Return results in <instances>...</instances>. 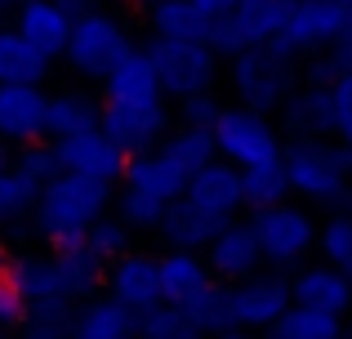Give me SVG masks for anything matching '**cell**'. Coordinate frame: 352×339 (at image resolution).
I'll use <instances>...</instances> for the list:
<instances>
[{
  "instance_id": "6da1fadb",
  "label": "cell",
  "mask_w": 352,
  "mask_h": 339,
  "mask_svg": "<svg viewBox=\"0 0 352 339\" xmlns=\"http://www.w3.org/2000/svg\"><path fill=\"white\" fill-rule=\"evenodd\" d=\"M107 206H112V183L58 170L36 192L32 219H36V232L50 241V250H76L85 228L94 223L98 215H107Z\"/></svg>"
},
{
  "instance_id": "7a4b0ae2",
  "label": "cell",
  "mask_w": 352,
  "mask_h": 339,
  "mask_svg": "<svg viewBox=\"0 0 352 339\" xmlns=\"http://www.w3.org/2000/svg\"><path fill=\"white\" fill-rule=\"evenodd\" d=\"M98 263L85 250H54L41 259H14V277L27 304H76L80 295H89L98 281Z\"/></svg>"
},
{
  "instance_id": "3957f363",
  "label": "cell",
  "mask_w": 352,
  "mask_h": 339,
  "mask_svg": "<svg viewBox=\"0 0 352 339\" xmlns=\"http://www.w3.org/2000/svg\"><path fill=\"white\" fill-rule=\"evenodd\" d=\"M285 183L294 197L317 201V206H344L352 201V174L339 166L335 143L326 139H294L290 148H281Z\"/></svg>"
},
{
  "instance_id": "277c9868",
  "label": "cell",
  "mask_w": 352,
  "mask_h": 339,
  "mask_svg": "<svg viewBox=\"0 0 352 339\" xmlns=\"http://www.w3.org/2000/svg\"><path fill=\"white\" fill-rule=\"evenodd\" d=\"M147 63L156 72V85L165 98H188L214 85L219 76V54L206 41H188V36H156L147 45Z\"/></svg>"
},
{
  "instance_id": "5b68a950",
  "label": "cell",
  "mask_w": 352,
  "mask_h": 339,
  "mask_svg": "<svg viewBox=\"0 0 352 339\" xmlns=\"http://www.w3.org/2000/svg\"><path fill=\"white\" fill-rule=\"evenodd\" d=\"M129 50H134V41H129L125 23L112 18V14H103V9H89V14L72 18V32H67V45H63V58H67V67L76 72V76L103 80Z\"/></svg>"
},
{
  "instance_id": "8992f818",
  "label": "cell",
  "mask_w": 352,
  "mask_h": 339,
  "mask_svg": "<svg viewBox=\"0 0 352 339\" xmlns=\"http://www.w3.org/2000/svg\"><path fill=\"white\" fill-rule=\"evenodd\" d=\"M210 139H214V157H223L236 170L281 161V134L267 121V112H254V107H219Z\"/></svg>"
},
{
  "instance_id": "52a82bcc",
  "label": "cell",
  "mask_w": 352,
  "mask_h": 339,
  "mask_svg": "<svg viewBox=\"0 0 352 339\" xmlns=\"http://www.w3.org/2000/svg\"><path fill=\"white\" fill-rule=\"evenodd\" d=\"M232 67H228V80H232L241 107H254V112H276L281 98L294 89V63L290 54L272 50V45H254V50L228 54Z\"/></svg>"
},
{
  "instance_id": "ba28073f",
  "label": "cell",
  "mask_w": 352,
  "mask_h": 339,
  "mask_svg": "<svg viewBox=\"0 0 352 339\" xmlns=\"http://www.w3.org/2000/svg\"><path fill=\"white\" fill-rule=\"evenodd\" d=\"M285 14H290V0H236L228 14L206 23V45L214 54H241L267 45L281 32Z\"/></svg>"
},
{
  "instance_id": "9c48e42d",
  "label": "cell",
  "mask_w": 352,
  "mask_h": 339,
  "mask_svg": "<svg viewBox=\"0 0 352 339\" xmlns=\"http://www.w3.org/2000/svg\"><path fill=\"white\" fill-rule=\"evenodd\" d=\"M250 228H254V241H258L263 263H272V268H290V263H299L303 254L312 250V241H317V223H312V215L303 206H290V201H276V206L254 210Z\"/></svg>"
},
{
  "instance_id": "30bf717a",
  "label": "cell",
  "mask_w": 352,
  "mask_h": 339,
  "mask_svg": "<svg viewBox=\"0 0 352 339\" xmlns=\"http://www.w3.org/2000/svg\"><path fill=\"white\" fill-rule=\"evenodd\" d=\"M344 27H348V9L335 5V0H290V14H285L281 32H276L267 45L294 58V54L330 50Z\"/></svg>"
},
{
  "instance_id": "8fae6325",
  "label": "cell",
  "mask_w": 352,
  "mask_h": 339,
  "mask_svg": "<svg viewBox=\"0 0 352 339\" xmlns=\"http://www.w3.org/2000/svg\"><path fill=\"white\" fill-rule=\"evenodd\" d=\"M98 130L125 157H134V152H147L165 139L170 107H165V98H152V103H98Z\"/></svg>"
},
{
  "instance_id": "7c38bea8",
  "label": "cell",
  "mask_w": 352,
  "mask_h": 339,
  "mask_svg": "<svg viewBox=\"0 0 352 339\" xmlns=\"http://www.w3.org/2000/svg\"><path fill=\"white\" fill-rule=\"evenodd\" d=\"M290 308V281L281 277H241L228 286V322L236 331H267L276 317Z\"/></svg>"
},
{
  "instance_id": "4fadbf2b",
  "label": "cell",
  "mask_w": 352,
  "mask_h": 339,
  "mask_svg": "<svg viewBox=\"0 0 352 339\" xmlns=\"http://www.w3.org/2000/svg\"><path fill=\"white\" fill-rule=\"evenodd\" d=\"M179 201H188L197 215L214 219V223L236 219L241 215V174H236V166H228L223 157L206 161V166L192 170V179L183 183Z\"/></svg>"
},
{
  "instance_id": "5bb4252c",
  "label": "cell",
  "mask_w": 352,
  "mask_h": 339,
  "mask_svg": "<svg viewBox=\"0 0 352 339\" xmlns=\"http://www.w3.org/2000/svg\"><path fill=\"white\" fill-rule=\"evenodd\" d=\"M54 148V161H58V170H72V174H89V179H103V183H116L120 170H125V152L116 148L112 139H107L103 130H80L72 134V139H58L50 143Z\"/></svg>"
},
{
  "instance_id": "9a60e30c",
  "label": "cell",
  "mask_w": 352,
  "mask_h": 339,
  "mask_svg": "<svg viewBox=\"0 0 352 339\" xmlns=\"http://www.w3.org/2000/svg\"><path fill=\"white\" fill-rule=\"evenodd\" d=\"M206 250H210L206 268H210V277H219V281H241V277H250V272L263 268L254 228L241 223V219H228V223L206 241Z\"/></svg>"
},
{
  "instance_id": "2e32d148",
  "label": "cell",
  "mask_w": 352,
  "mask_h": 339,
  "mask_svg": "<svg viewBox=\"0 0 352 339\" xmlns=\"http://www.w3.org/2000/svg\"><path fill=\"white\" fill-rule=\"evenodd\" d=\"M120 179H125V188H138V192H147L152 201L170 206V201H179L183 183H188L192 174L183 170L161 143H156V148H147V152H134V157L125 161V170H120Z\"/></svg>"
},
{
  "instance_id": "e0dca14e",
  "label": "cell",
  "mask_w": 352,
  "mask_h": 339,
  "mask_svg": "<svg viewBox=\"0 0 352 339\" xmlns=\"http://www.w3.org/2000/svg\"><path fill=\"white\" fill-rule=\"evenodd\" d=\"M45 98L41 85H0V139L18 148L45 139Z\"/></svg>"
},
{
  "instance_id": "ac0fdd59",
  "label": "cell",
  "mask_w": 352,
  "mask_h": 339,
  "mask_svg": "<svg viewBox=\"0 0 352 339\" xmlns=\"http://www.w3.org/2000/svg\"><path fill=\"white\" fill-rule=\"evenodd\" d=\"M14 32L32 45L41 58H63V45H67L72 32V18L63 14L54 0H18V18H14Z\"/></svg>"
},
{
  "instance_id": "d6986e66",
  "label": "cell",
  "mask_w": 352,
  "mask_h": 339,
  "mask_svg": "<svg viewBox=\"0 0 352 339\" xmlns=\"http://www.w3.org/2000/svg\"><path fill=\"white\" fill-rule=\"evenodd\" d=\"M107 286H112V299L125 304L129 313H143L161 299V281H156V259L152 254H116L107 263Z\"/></svg>"
},
{
  "instance_id": "ffe728a7",
  "label": "cell",
  "mask_w": 352,
  "mask_h": 339,
  "mask_svg": "<svg viewBox=\"0 0 352 339\" xmlns=\"http://www.w3.org/2000/svg\"><path fill=\"white\" fill-rule=\"evenodd\" d=\"M290 304L317 308V313H335L344 317L352 308V281L330 263H312V268H299L290 281Z\"/></svg>"
},
{
  "instance_id": "44dd1931",
  "label": "cell",
  "mask_w": 352,
  "mask_h": 339,
  "mask_svg": "<svg viewBox=\"0 0 352 339\" xmlns=\"http://www.w3.org/2000/svg\"><path fill=\"white\" fill-rule=\"evenodd\" d=\"M152 98H165L152 63H147L143 50H129L103 76V103H152Z\"/></svg>"
},
{
  "instance_id": "7402d4cb",
  "label": "cell",
  "mask_w": 352,
  "mask_h": 339,
  "mask_svg": "<svg viewBox=\"0 0 352 339\" xmlns=\"http://www.w3.org/2000/svg\"><path fill=\"white\" fill-rule=\"evenodd\" d=\"M156 281H161V299L165 304H188L210 286V268L197 259V250H170L165 259H156Z\"/></svg>"
},
{
  "instance_id": "603a6c76",
  "label": "cell",
  "mask_w": 352,
  "mask_h": 339,
  "mask_svg": "<svg viewBox=\"0 0 352 339\" xmlns=\"http://www.w3.org/2000/svg\"><path fill=\"white\" fill-rule=\"evenodd\" d=\"M281 121L290 134L299 139H326L330 134V103H326V85H303V89H290L281 98Z\"/></svg>"
},
{
  "instance_id": "cb8c5ba5",
  "label": "cell",
  "mask_w": 352,
  "mask_h": 339,
  "mask_svg": "<svg viewBox=\"0 0 352 339\" xmlns=\"http://www.w3.org/2000/svg\"><path fill=\"white\" fill-rule=\"evenodd\" d=\"M98 125V103L80 89H63V94H50L45 98V139L58 143V139H72L80 130H94Z\"/></svg>"
},
{
  "instance_id": "d4e9b609",
  "label": "cell",
  "mask_w": 352,
  "mask_h": 339,
  "mask_svg": "<svg viewBox=\"0 0 352 339\" xmlns=\"http://www.w3.org/2000/svg\"><path fill=\"white\" fill-rule=\"evenodd\" d=\"M67 339H134V313L116 299H89L72 317Z\"/></svg>"
},
{
  "instance_id": "484cf974",
  "label": "cell",
  "mask_w": 352,
  "mask_h": 339,
  "mask_svg": "<svg viewBox=\"0 0 352 339\" xmlns=\"http://www.w3.org/2000/svg\"><path fill=\"white\" fill-rule=\"evenodd\" d=\"M50 58L32 50L14 27H0V85H41Z\"/></svg>"
},
{
  "instance_id": "4316f807",
  "label": "cell",
  "mask_w": 352,
  "mask_h": 339,
  "mask_svg": "<svg viewBox=\"0 0 352 339\" xmlns=\"http://www.w3.org/2000/svg\"><path fill=\"white\" fill-rule=\"evenodd\" d=\"M344 335V317L335 313H317V308L290 304L272 326H267L263 339H339Z\"/></svg>"
},
{
  "instance_id": "83f0119b",
  "label": "cell",
  "mask_w": 352,
  "mask_h": 339,
  "mask_svg": "<svg viewBox=\"0 0 352 339\" xmlns=\"http://www.w3.org/2000/svg\"><path fill=\"white\" fill-rule=\"evenodd\" d=\"M241 174V210H263L276 201L290 197V183H285V166L281 161H263V166H245Z\"/></svg>"
},
{
  "instance_id": "f1b7e54d",
  "label": "cell",
  "mask_w": 352,
  "mask_h": 339,
  "mask_svg": "<svg viewBox=\"0 0 352 339\" xmlns=\"http://www.w3.org/2000/svg\"><path fill=\"white\" fill-rule=\"evenodd\" d=\"M134 339H206V335L197 331V322H192L179 304L156 299L152 308L134 313Z\"/></svg>"
},
{
  "instance_id": "f546056e",
  "label": "cell",
  "mask_w": 352,
  "mask_h": 339,
  "mask_svg": "<svg viewBox=\"0 0 352 339\" xmlns=\"http://www.w3.org/2000/svg\"><path fill=\"white\" fill-rule=\"evenodd\" d=\"M156 36H188V41H206V18L197 14L192 0H152L147 5Z\"/></svg>"
},
{
  "instance_id": "4dcf8cb0",
  "label": "cell",
  "mask_w": 352,
  "mask_h": 339,
  "mask_svg": "<svg viewBox=\"0 0 352 339\" xmlns=\"http://www.w3.org/2000/svg\"><path fill=\"white\" fill-rule=\"evenodd\" d=\"M125 241H129V228L120 223L116 215H98L94 223L85 228V237H80V250H85L98 268H107L116 254H125Z\"/></svg>"
},
{
  "instance_id": "1f68e13d",
  "label": "cell",
  "mask_w": 352,
  "mask_h": 339,
  "mask_svg": "<svg viewBox=\"0 0 352 339\" xmlns=\"http://www.w3.org/2000/svg\"><path fill=\"white\" fill-rule=\"evenodd\" d=\"M161 148L170 152L174 161H179L183 170H201L206 161H214V139H210V130H201V125H179L174 134H165Z\"/></svg>"
},
{
  "instance_id": "d6a6232c",
  "label": "cell",
  "mask_w": 352,
  "mask_h": 339,
  "mask_svg": "<svg viewBox=\"0 0 352 339\" xmlns=\"http://www.w3.org/2000/svg\"><path fill=\"white\" fill-rule=\"evenodd\" d=\"M183 313L197 322L201 335L232 331V322H228V286H219V281H210V286L201 290L197 299H188V304H183Z\"/></svg>"
},
{
  "instance_id": "836d02e7",
  "label": "cell",
  "mask_w": 352,
  "mask_h": 339,
  "mask_svg": "<svg viewBox=\"0 0 352 339\" xmlns=\"http://www.w3.org/2000/svg\"><path fill=\"white\" fill-rule=\"evenodd\" d=\"M23 339H67L72 335V304H27L23 313Z\"/></svg>"
},
{
  "instance_id": "e575fe53",
  "label": "cell",
  "mask_w": 352,
  "mask_h": 339,
  "mask_svg": "<svg viewBox=\"0 0 352 339\" xmlns=\"http://www.w3.org/2000/svg\"><path fill=\"white\" fill-rule=\"evenodd\" d=\"M317 245H321V254H326L330 268H339L352 281V215L339 210L326 228H317Z\"/></svg>"
},
{
  "instance_id": "d590c367",
  "label": "cell",
  "mask_w": 352,
  "mask_h": 339,
  "mask_svg": "<svg viewBox=\"0 0 352 339\" xmlns=\"http://www.w3.org/2000/svg\"><path fill=\"white\" fill-rule=\"evenodd\" d=\"M36 192H41V183H36L32 174H23L14 161H9V170L0 174V223L27 215V210H32V201H36Z\"/></svg>"
},
{
  "instance_id": "8d00e7d4",
  "label": "cell",
  "mask_w": 352,
  "mask_h": 339,
  "mask_svg": "<svg viewBox=\"0 0 352 339\" xmlns=\"http://www.w3.org/2000/svg\"><path fill=\"white\" fill-rule=\"evenodd\" d=\"M326 103H330V134H335V143H352V72H335L326 80Z\"/></svg>"
},
{
  "instance_id": "74e56055",
  "label": "cell",
  "mask_w": 352,
  "mask_h": 339,
  "mask_svg": "<svg viewBox=\"0 0 352 339\" xmlns=\"http://www.w3.org/2000/svg\"><path fill=\"white\" fill-rule=\"evenodd\" d=\"M112 206H116V219L125 228H156L161 215H165L161 201H152L147 192H138V188H120V197H112Z\"/></svg>"
},
{
  "instance_id": "f35d334b",
  "label": "cell",
  "mask_w": 352,
  "mask_h": 339,
  "mask_svg": "<svg viewBox=\"0 0 352 339\" xmlns=\"http://www.w3.org/2000/svg\"><path fill=\"white\" fill-rule=\"evenodd\" d=\"M27 313V299L18 290V277H14V259L0 250V326H18Z\"/></svg>"
},
{
  "instance_id": "ab89813d",
  "label": "cell",
  "mask_w": 352,
  "mask_h": 339,
  "mask_svg": "<svg viewBox=\"0 0 352 339\" xmlns=\"http://www.w3.org/2000/svg\"><path fill=\"white\" fill-rule=\"evenodd\" d=\"M179 116H183V125H201V130H210L214 116H219V98L210 94V89L188 94V98H179Z\"/></svg>"
},
{
  "instance_id": "60d3db41",
  "label": "cell",
  "mask_w": 352,
  "mask_h": 339,
  "mask_svg": "<svg viewBox=\"0 0 352 339\" xmlns=\"http://www.w3.org/2000/svg\"><path fill=\"white\" fill-rule=\"evenodd\" d=\"M330 63H335V72H352V18H348L344 32H339V41L330 45Z\"/></svg>"
},
{
  "instance_id": "b9f144b4",
  "label": "cell",
  "mask_w": 352,
  "mask_h": 339,
  "mask_svg": "<svg viewBox=\"0 0 352 339\" xmlns=\"http://www.w3.org/2000/svg\"><path fill=\"white\" fill-rule=\"evenodd\" d=\"M192 5H197V14H201V18H206V23H210V18L228 14V9H232L236 0H192Z\"/></svg>"
},
{
  "instance_id": "7bdbcfd3",
  "label": "cell",
  "mask_w": 352,
  "mask_h": 339,
  "mask_svg": "<svg viewBox=\"0 0 352 339\" xmlns=\"http://www.w3.org/2000/svg\"><path fill=\"white\" fill-rule=\"evenodd\" d=\"M54 5H58L67 18H80V14H89V9H98V0H54Z\"/></svg>"
},
{
  "instance_id": "ee69618b",
  "label": "cell",
  "mask_w": 352,
  "mask_h": 339,
  "mask_svg": "<svg viewBox=\"0 0 352 339\" xmlns=\"http://www.w3.org/2000/svg\"><path fill=\"white\" fill-rule=\"evenodd\" d=\"M9 161H14V157H9V143H5V139H0V174H5V170H9Z\"/></svg>"
},
{
  "instance_id": "f6af8a7d",
  "label": "cell",
  "mask_w": 352,
  "mask_h": 339,
  "mask_svg": "<svg viewBox=\"0 0 352 339\" xmlns=\"http://www.w3.org/2000/svg\"><path fill=\"white\" fill-rule=\"evenodd\" d=\"M206 339H245V335H241L236 326H232V331H219V335H206Z\"/></svg>"
},
{
  "instance_id": "bcb514c9",
  "label": "cell",
  "mask_w": 352,
  "mask_h": 339,
  "mask_svg": "<svg viewBox=\"0 0 352 339\" xmlns=\"http://www.w3.org/2000/svg\"><path fill=\"white\" fill-rule=\"evenodd\" d=\"M9 5H18V0H0V9H9Z\"/></svg>"
},
{
  "instance_id": "7dc6e473",
  "label": "cell",
  "mask_w": 352,
  "mask_h": 339,
  "mask_svg": "<svg viewBox=\"0 0 352 339\" xmlns=\"http://www.w3.org/2000/svg\"><path fill=\"white\" fill-rule=\"evenodd\" d=\"M335 5H344V9H352V0H335Z\"/></svg>"
},
{
  "instance_id": "c3c4849f",
  "label": "cell",
  "mask_w": 352,
  "mask_h": 339,
  "mask_svg": "<svg viewBox=\"0 0 352 339\" xmlns=\"http://www.w3.org/2000/svg\"><path fill=\"white\" fill-rule=\"evenodd\" d=\"M143 5H152V0H143Z\"/></svg>"
},
{
  "instance_id": "681fc988",
  "label": "cell",
  "mask_w": 352,
  "mask_h": 339,
  "mask_svg": "<svg viewBox=\"0 0 352 339\" xmlns=\"http://www.w3.org/2000/svg\"><path fill=\"white\" fill-rule=\"evenodd\" d=\"M0 339H9V335H0Z\"/></svg>"
}]
</instances>
